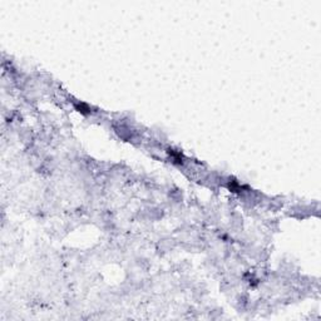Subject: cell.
<instances>
[{
  "instance_id": "1",
  "label": "cell",
  "mask_w": 321,
  "mask_h": 321,
  "mask_svg": "<svg viewBox=\"0 0 321 321\" xmlns=\"http://www.w3.org/2000/svg\"><path fill=\"white\" fill-rule=\"evenodd\" d=\"M75 108L78 109V112L83 113V114H87V113L90 112V108H89L87 104H84V103H78V104H75Z\"/></svg>"
}]
</instances>
